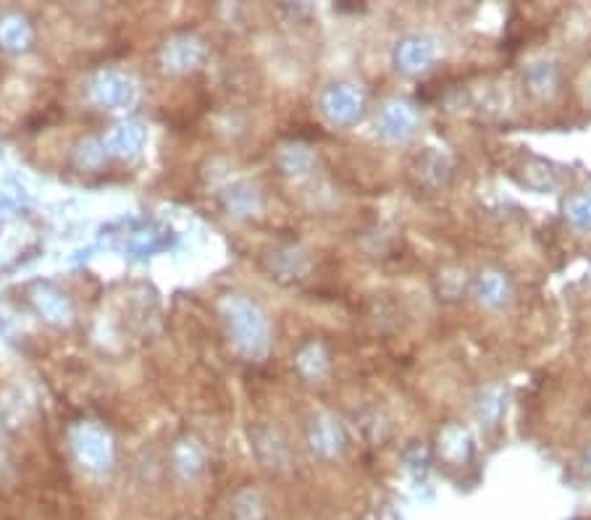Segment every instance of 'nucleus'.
Returning a JSON list of instances; mask_svg holds the SVG:
<instances>
[{"instance_id":"obj_1","label":"nucleus","mask_w":591,"mask_h":520,"mask_svg":"<svg viewBox=\"0 0 591 520\" xmlns=\"http://www.w3.org/2000/svg\"><path fill=\"white\" fill-rule=\"evenodd\" d=\"M373 129H376V137L381 142H387V145H405L421 129V113H418V108L410 100L389 98L376 111Z\"/></svg>"},{"instance_id":"obj_2","label":"nucleus","mask_w":591,"mask_h":520,"mask_svg":"<svg viewBox=\"0 0 591 520\" xmlns=\"http://www.w3.org/2000/svg\"><path fill=\"white\" fill-rule=\"evenodd\" d=\"M392 61L405 77H423L439 61V43L426 32H408L394 45Z\"/></svg>"},{"instance_id":"obj_3","label":"nucleus","mask_w":591,"mask_h":520,"mask_svg":"<svg viewBox=\"0 0 591 520\" xmlns=\"http://www.w3.org/2000/svg\"><path fill=\"white\" fill-rule=\"evenodd\" d=\"M368 100L363 90L350 82H334L321 92V113L334 127H355L366 116Z\"/></svg>"},{"instance_id":"obj_4","label":"nucleus","mask_w":591,"mask_h":520,"mask_svg":"<svg viewBox=\"0 0 591 520\" xmlns=\"http://www.w3.org/2000/svg\"><path fill=\"white\" fill-rule=\"evenodd\" d=\"M473 297L484 310H505L513 303L515 284L500 268H484L473 279Z\"/></svg>"},{"instance_id":"obj_5","label":"nucleus","mask_w":591,"mask_h":520,"mask_svg":"<svg viewBox=\"0 0 591 520\" xmlns=\"http://www.w3.org/2000/svg\"><path fill=\"white\" fill-rule=\"evenodd\" d=\"M523 85L536 100H552L560 90V66L549 58H536L523 69Z\"/></svg>"},{"instance_id":"obj_6","label":"nucleus","mask_w":591,"mask_h":520,"mask_svg":"<svg viewBox=\"0 0 591 520\" xmlns=\"http://www.w3.org/2000/svg\"><path fill=\"white\" fill-rule=\"evenodd\" d=\"M310 447L324 460H339L345 455L347 439L339 421H334V418H316L313 426H310Z\"/></svg>"},{"instance_id":"obj_7","label":"nucleus","mask_w":591,"mask_h":520,"mask_svg":"<svg viewBox=\"0 0 591 520\" xmlns=\"http://www.w3.org/2000/svg\"><path fill=\"white\" fill-rule=\"evenodd\" d=\"M563 216L576 232H591V190L573 192L563 203Z\"/></svg>"},{"instance_id":"obj_8","label":"nucleus","mask_w":591,"mask_h":520,"mask_svg":"<svg viewBox=\"0 0 591 520\" xmlns=\"http://www.w3.org/2000/svg\"><path fill=\"white\" fill-rule=\"evenodd\" d=\"M502 410H505V392L500 387H489L479 397V405H476V415H479L481 426H497V421L502 418Z\"/></svg>"},{"instance_id":"obj_9","label":"nucleus","mask_w":591,"mask_h":520,"mask_svg":"<svg viewBox=\"0 0 591 520\" xmlns=\"http://www.w3.org/2000/svg\"><path fill=\"white\" fill-rule=\"evenodd\" d=\"M584 473L586 476H591V450H586L584 455Z\"/></svg>"}]
</instances>
